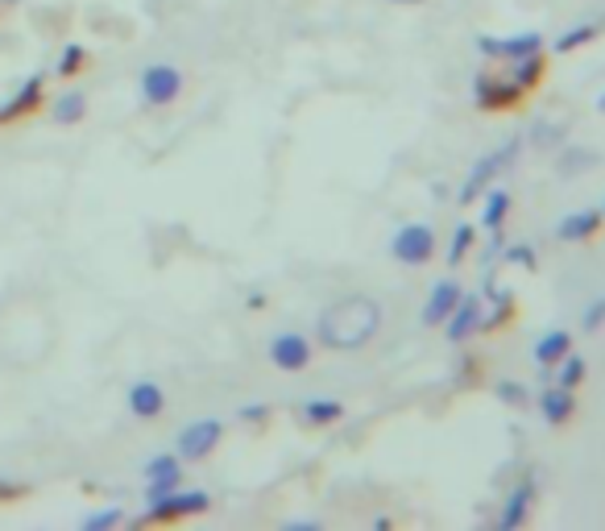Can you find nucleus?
Listing matches in <instances>:
<instances>
[{
    "instance_id": "1",
    "label": "nucleus",
    "mask_w": 605,
    "mask_h": 531,
    "mask_svg": "<svg viewBox=\"0 0 605 531\" xmlns=\"http://www.w3.org/2000/svg\"><path fill=\"white\" fill-rule=\"evenodd\" d=\"M381 332V304L369 295H344L328 304L316 320V341L332 353H353L365 349Z\"/></svg>"
},
{
    "instance_id": "2",
    "label": "nucleus",
    "mask_w": 605,
    "mask_h": 531,
    "mask_svg": "<svg viewBox=\"0 0 605 531\" xmlns=\"http://www.w3.org/2000/svg\"><path fill=\"white\" fill-rule=\"evenodd\" d=\"M523 137H511V142H502V146H493L486 158H477L473 171H469V179L460 183V200L456 204H477L481 195H486V188H493L502 174L511 171L514 162H518V154H523Z\"/></svg>"
},
{
    "instance_id": "3",
    "label": "nucleus",
    "mask_w": 605,
    "mask_h": 531,
    "mask_svg": "<svg viewBox=\"0 0 605 531\" xmlns=\"http://www.w3.org/2000/svg\"><path fill=\"white\" fill-rule=\"evenodd\" d=\"M390 258L398 266H427L435 258V228L427 221H411V225L395 228L390 237Z\"/></svg>"
},
{
    "instance_id": "4",
    "label": "nucleus",
    "mask_w": 605,
    "mask_h": 531,
    "mask_svg": "<svg viewBox=\"0 0 605 531\" xmlns=\"http://www.w3.org/2000/svg\"><path fill=\"white\" fill-rule=\"evenodd\" d=\"M523 95H527V88H523V83H514V79H498V76H486V71L473 79V104L477 109H486V113L514 109Z\"/></svg>"
},
{
    "instance_id": "5",
    "label": "nucleus",
    "mask_w": 605,
    "mask_h": 531,
    "mask_svg": "<svg viewBox=\"0 0 605 531\" xmlns=\"http://www.w3.org/2000/svg\"><path fill=\"white\" fill-rule=\"evenodd\" d=\"M481 320H486V304H481V295H460L453 307V316L440 324L444 328V337H448V344H465L473 332H481Z\"/></svg>"
},
{
    "instance_id": "6",
    "label": "nucleus",
    "mask_w": 605,
    "mask_h": 531,
    "mask_svg": "<svg viewBox=\"0 0 605 531\" xmlns=\"http://www.w3.org/2000/svg\"><path fill=\"white\" fill-rule=\"evenodd\" d=\"M477 50L486 58H498V63H514V58H527V55H535V50H544V34H535V30L511 34V38L481 34V38H477Z\"/></svg>"
},
{
    "instance_id": "7",
    "label": "nucleus",
    "mask_w": 605,
    "mask_h": 531,
    "mask_svg": "<svg viewBox=\"0 0 605 531\" xmlns=\"http://www.w3.org/2000/svg\"><path fill=\"white\" fill-rule=\"evenodd\" d=\"M220 437H225V423H220V419H195V423H187V428L179 432V456L204 461V456L220 444Z\"/></svg>"
},
{
    "instance_id": "8",
    "label": "nucleus",
    "mask_w": 605,
    "mask_h": 531,
    "mask_svg": "<svg viewBox=\"0 0 605 531\" xmlns=\"http://www.w3.org/2000/svg\"><path fill=\"white\" fill-rule=\"evenodd\" d=\"M270 361L283 370V374H299L311 365V341L302 332H278L270 341Z\"/></svg>"
},
{
    "instance_id": "9",
    "label": "nucleus",
    "mask_w": 605,
    "mask_h": 531,
    "mask_svg": "<svg viewBox=\"0 0 605 531\" xmlns=\"http://www.w3.org/2000/svg\"><path fill=\"white\" fill-rule=\"evenodd\" d=\"M208 507H212L208 490H179V486H174L167 498L150 502V515H146V519H187V515H199V511H208Z\"/></svg>"
},
{
    "instance_id": "10",
    "label": "nucleus",
    "mask_w": 605,
    "mask_h": 531,
    "mask_svg": "<svg viewBox=\"0 0 605 531\" xmlns=\"http://www.w3.org/2000/svg\"><path fill=\"white\" fill-rule=\"evenodd\" d=\"M179 88H183V76H179V67H171V63H150L141 71V95L150 104H171L174 95H179Z\"/></svg>"
},
{
    "instance_id": "11",
    "label": "nucleus",
    "mask_w": 605,
    "mask_h": 531,
    "mask_svg": "<svg viewBox=\"0 0 605 531\" xmlns=\"http://www.w3.org/2000/svg\"><path fill=\"white\" fill-rule=\"evenodd\" d=\"M460 295H465V286L456 283V279H440V283L427 291V304H423V312H419L423 328H440V324L448 320Z\"/></svg>"
},
{
    "instance_id": "12",
    "label": "nucleus",
    "mask_w": 605,
    "mask_h": 531,
    "mask_svg": "<svg viewBox=\"0 0 605 531\" xmlns=\"http://www.w3.org/2000/svg\"><path fill=\"white\" fill-rule=\"evenodd\" d=\"M602 233V212L597 208H577L560 216V225H556V241H564V246H577V241H589V237H597Z\"/></svg>"
},
{
    "instance_id": "13",
    "label": "nucleus",
    "mask_w": 605,
    "mask_h": 531,
    "mask_svg": "<svg viewBox=\"0 0 605 531\" xmlns=\"http://www.w3.org/2000/svg\"><path fill=\"white\" fill-rule=\"evenodd\" d=\"M568 353H572V332H568V328H548V332L535 341V349H530V358H535L539 370H556Z\"/></svg>"
},
{
    "instance_id": "14",
    "label": "nucleus",
    "mask_w": 605,
    "mask_h": 531,
    "mask_svg": "<svg viewBox=\"0 0 605 531\" xmlns=\"http://www.w3.org/2000/svg\"><path fill=\"white\" fill-rule=\"evenodd\" d=\"M539 416L548 419L551 428H564L568 419L577 416V391H568V386H556V382H551L548 391L539 395Z\"/></svg>"
},
{
    "instance_id": "15",
    "label": "nucleus",
    "mask_w": 605,
    "mask_h": 531,
    "mask_svg": "<svg viewBox=\"0 0 605 531\" xmlns=\"http://www.w3.org/2000/svg\"><path fill=\"white\" fill-rule=\"evenodd\" d=\"M530 498H535V482H530V477H523V482H518V486L506 494L502 515H498V528H502V531L523 528V523H527V515H530Z\"/></svg>"
},
{
    "instance_id": "16",
    "label": "nucleus",
    "mask_w": 605,
    "mask_h": 531,
    "mask_svg": "<svg viewBox=\"0 0 605 531\" xmlns=\"http://www.w3.org/2000/svg\"><path fill=\"white\" fill-rule=\"evenodd\" d=\"M514 208V195L506 188H486V204H481V228L486 233H502L506 216Z\"/></svg>"
},
{
    "instance_id": "17",
    "label": "nucleus",
    "mask_w": 605,
    "mask_h": 531,
    "mask_svg": "<svg viewBox=\"0 0 605 531\" xmlns=\"http://www.w3.org/2000/svg\"><path fill=\"white\" fill-rule=\"evenodd\" d=\"M129 407H133V416H141V419H153L162 407H167V398H162V386L158 382H137L129 391Z\"/></svg>"
},
{
    "instance_id": "18",
    "label": "nucleus",
    "mask_w": 605,
    "mask_h": 531,
    "mask_svg": "<svg viewBox=\"0 0 605 531\" xmlns=\"http://www.w3.org/2000/svg\"><path fill=\"white\" fill-rule=\"evenodd\" d=\"M38 100H42V76L25 79V88H21V92L9 100V104H0V125H4V121H18L21 113H30Z\"/></svg>"
},
{
    "instance_id": "19",
    "label": "nucleus",
    "mask_w": 605,
    "mask_h": 531,
    "mask_svg": "<svg viewBox=\"0 0 605 531\" xmlns=\"http://www.w3.org/2000/svg\"><path fill=\"white\" fill-rule=\"evenodd\" d=\"M551 379H556V386L577 391V386H585V379H589V361L581 358V353H568V358L551 370Z\"/></svg>"
},
{
    "instance_id": "20",
    "label": "nucleus",
    "mask_w": 605,
    "mask_h": 531,
    "mask_svg": "<svg viewBox=\"0 0 605 531\" xmlns=\"http://www.w3.org/2000/svg\"><path fill=\"white\" fill-rule=\"evenodd\" d=\"M511 67H514L511 71L514 83H523V88L530 92V88L544 79V71H548V58H544V50H535V55H527V58H514Z\"/></svg>"
},
{
    "instance_id": "21",
    "label": "nucleus",
    "mask_w": 605,
    "mask_h": 531,
    "mask_svg": "<svg viewBox=\"0 0 605 531\" xmlns=\"http://www.w3.org/2000/svg\"><path fill=\"white\" fill-rule=\"evenodd\" d=\"M344 416V403L336 398H307L302 403V423H336Z\"/></svg>"
},
{
    "instance_id": "22",
    "label": "nucleus",
    "mask_w": 605,
    "mask_h": 531,
    "mask_svg": "<svg viewBox=\"0 0 605 531\" xmlns=\"http://www.w3.org/2000/svg\"><path fill=\"white\" fill-rule=\"evenodd\" d=\"M593 38H597V25H593V21H585V25H572V30H564L560 38L551 42V50H556V55H572V50L589 46Z\"/></svg>"
},
{
    "instance_id": "23",
    "label": "nucleus",
    "mask_w": 605,
    "mask_h": 531,
    "mask_svg": "<svg viewBox=\"0 0 605 531\" xmlns=\"http://www.w3.org/2000/svg\"><path fill=\"white\" fill-rule=\"evenodd\" d=\"M83 113H88V95H79V92L58 95L55 109H50V116H55L58 125H71V121H79Z\"/></svg>"
},
{
    "instance_id": "24",
    "label": "nucleus",
    "mask_w": 605,
    "mask_h": 531,
    "mask_svg": "<svg viewBox=\"0 0 605 531\" xmlns=\"http://www.w3.org/2000/svg\"><path fill=\"white\" fill-rule=\"evenodd\" d=\"M179 461L171 453L153 456L150 465H146V482H162V486H179Z\"/></svg>"
},
{
    "instance_id": "25",
    "label": "nucleus",
    "mask_w": 605,
    "mask_h": 531,
    "mask_svg": "<svg viewBox=\"0 0 605 531\" xmlns=\"http://www.w3.org/2000/svg\"><path fill=\"white\" fill-rule=\"evenodd\" d=\"M593 158H597L593 150H585V146H572V150L560 154V174H564V179H572V174L589 171V162H593Z\"/></svg>"
},
{
    "instance_id": "26",
    "label": "nucleus",
    "mask_w": 605,
    "mask_h": 531,
    "mask_svg": "<svg viewBox=\"0 0 605 531\" xmlns=\"http://www.w3.org/2000/svg\"><path fill=\"white\" fill-rule=\"evenodd\" d=\"M477 241V228L473 225H460L453 237V246H448V266H460L465 258H469V249H473Z\"/></svg>"
},
{
    "instance_id": "27",
    "label": "nucleus",
    "mask_w": 605,
    "mask_h": 531,
    "mask_svg": "<svg viewBox=\"0 0 605 531\" xmlns=\"http://www.w3.org/2000/svg\"><path fill=\"white\" fill-rule=\"evenodd\" d=\"M602 324H605V295H597V300H589V307L581 312V332L593 337V332H602Z\"/></svg>"
},
{
    "instance_id": "28",
    "label": "nucleus",
    "mask_w": 605,
    "mask_h": 531,
    "mask_svg": "<svg viewBox=\"0 0 605 531\" xmlns=\"http://www.w3.org/2000/svg\"><path fill=\"white\" fill-rule=\"evenodd\" d=\"M125 515L116 511V507H104V511H95V515H88L83 519V531H104V528H116Z\"/></svg>"
},
{
    "instance_id": "29",
    "label": "nucleus",
    "mask_w": 605,
    "mask_h": 531,
    "mask_svg": "<svg viewBox=\"0 0 605 531\" xmlns=\"http://www.w3.org/2000/svg\"><path fill=\"white\" fill-rule=\"evenodd\" d=\"M79 63H83V46H67V50H62V58H58V76H76L79 71Z\"/></svg>"
},
{
    "instance_id": "30",
    "label": "nucleus",
    "mask_w": 605,
    "mask_h": 531,
    "mask_svg": "<svg viewBox=\"0 0 605 531\" xmlns=\"http://www.w3.org/2000/svg\"><path fill=\"white\" fill-rule=\"evenodd\" d=\"M498 398L523 407V403H527V386H523V382H498Z\"/></svg>"
},
{
    "instance_id": "31",
    "label": "nucleus",
    "mask_w": 605,
    "mask_h": 531,
    "mask_svg": "<svg viewBox=\"0 0 605 531\" xmlns=\"http://www.w3.org/2000/svg\"><path fill=\"white\" fill-rule=\"evenodd\" d=\"M506 262L523 266V270H535V249H530V246H514V249H506Z\"/></svg>"
},
{
    "instance_id": "32",
    "label": "nucleus",
    "mask_w": 605,
    "mask_h": 531,
    "mask_svg": "<svg viewBox=\"0 0 605 531\" xmlns=\"http://www.w3.org/2000/svg\"><path fill=\"white\" fill-rule=\"evenodd\" d=\"M270 416V407H241V419H265Z\"/></svg>"
},
{
    "instance_id": "33",
    "label": "nucleus",
    "mask_w": 605,
    "mask_h": 531,
    "mask_svg": "<svg viewBox=\"0 0 605 531\" xmlns=\"http://www.w3.org/2000/svg\"><path fill=\"white\" fill-rule=\"evenodd\" d=\"M597 113H605V92L597 95Z\"/></svg>"
},
{
    "instance_id": "34",
    "label": "nucleus",
    "mask_w": 605,
    "mask_h": 531,
    "mask_svg": "<svg viewBox=\"0 0 605 531\" xmlns=\"http://www.w3.org/2000/svg\"><path fill=\"white\" fill-rule=\"evenodd\" d=\"M390 4H423V0H390Z\"/></svg>"
},
{
    "instance_id": "35",
    "label": "nucleus",
    "mask_w": 605,
    "mask_h": 531,
    "mask_svg": "<svg viewBox=\"0 0 605 531\" xmlns=\"http://www.w3.org/2000/svg\"><path fill=\"white\" fill-rule=\"evenodd\" d=\"M602 216H605V204H602Z\"/></svg>"
}]
</instances>
